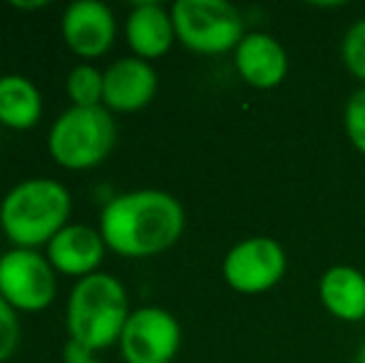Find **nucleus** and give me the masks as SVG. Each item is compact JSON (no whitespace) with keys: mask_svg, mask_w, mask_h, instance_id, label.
Wrapping results in <instances>:
<instances>
[{"mask_svg":"<svg viewBox=\"0 0 365 363\" xmlns=\"http://www.w3.org/2000/svg\"><path fill=\"white\" fill-rule=\"evenodd\" d=\"M73 197L68 187L50 177L18 182L0 202V229L18 249L48 247L68 227Z\"/></svg>","mask_w":365,"mask_h":363,"instance_id":"2","label":"nucleus"},{"mask_svg":"<svg viewBox=\"0 0 365 363\" xmlns=\"http://www.w3.org/2000/svg\"><path fill=\"white\" fill-rule=\"evenodd\" d=\"M105 239L100 229L87 224H68L60 229L48 244V262L58 274L75 276L77 281L97 274V267L105 259Z\"/></svg>","mask_w":365,"mask_h":363,"instance_id":"12","label":"nucleus"},{"mask_svg":"<svg viewBox=\"0 0 365 363\" xmlns=\"http://www.w3.org/2000/svg\"><path fill=\"white\" fill-rule=\"evenodd\" d=\"M18 344H20L18 311L0 296V363H5L15 354Z\"/></svg>","mask_w":365,"mask_h":363,"instance_id":"19","label":"nucleus"},{"mask_svg":"<svg viewBox=\"0 0 365 363\" xmlns=\"http://www.w3.org/2000/svg\"><path fill=\"white\" fill-rule=\"evenodd\" d=\"M241 80L256 90H274L289 75V53L269 33H249L234 50Z\"/></svg>","mask_w":365,"mask_h":363,"instance_id":"11","label":"nucleus"},{"mask_svg":"<svg viewBox=\"0 0 365 363\" xmlns=\"http://www.w3.org/2000/svg\"><path fill=\"white\" fill-rule=\"evenodd\" d=\"M184 224V207L162 189L117 194L100 214V234L107 249L125 259H147L172 249Z\"/></svg>","mask_w":365,"mask_h":363,"instance_id":"1","label":"nucleus"},{"mask_svg":"<svg viewBox=\"0 0 365 363\" xmlns=\"http://www.w3.org/2000/svg\"><path fill=\"white\" fill-rule=\"evenodd\" d=\"M82 363H100L97 359H87V361H82Z\"/></svg>","mask_w":365,"mask_h":363,"instance_id":"22","label":"nucleus"},{"mask_svg":"<svg viewBox=\"0 0 365 363\" xmlns=\"http://www.w3.org/2000/svg\"><path fill=\"white\" fill-rule=\"evenodd\" d=\"M159 88L157 70L140 58H120L105 70L102 105L115 112H137L154 100Z\"/></svg>","mask_w":365,"mask_h":363,"instance_id":"10","label":"nucleus"},{"mask_svg":"<svg viewBox=\"0 0 365 363\" xmlns=\"http://www.w3.org/2000/svg\"><path fill=\"white\" fill-rule=\"evenodd\" d=\"M130 314V299L122 281L112 274L97 272L73 286L65 309V326L70 341L97 354L112 344H120Z\"/></svg>","mask_w":365,"mask_h":363,"instance_id":"3","label":"nucleus"},{"mask_svg":"<svg viewBox=\"0 0 365 363\" xmlns=\"http://www.w3.org/2000/svg\"><path fill=\"white\" fill-rule=\"evenodd\" d=\"M318 299L331 316L358 324L365 319V274L346 264L331 267L321 276Z\"/></svg>","mask_w":365,"mask_h":363,"instance_id":"14","label":"nucleus"},{"mask_svg":"<svg viewBox=\"0 0 365 363\" xmlns=\"http://www.w3.org/2000/svg\"><path fill=\"white\" fill-rule=\"evenodd\" d=\"M356 363H365V344L358 349V354H356Z\"/></svg>","mask_w":365,"mask_h":363,"instance_id":"21","label":"nucleus"},{"mask_svg":"<svg viewBox=\"0 0 365 363\" xmlns=\"http://www.w3.org/2000/svg\"><path fill=\"white\" fill-rule=\"evenodd\" d=\"M65 90L73 107H100L105 97V73H100L95 65H77L70 70Z\"/></svg>","mask_w":365,"mask_h":363,"instance_id":"16","label":"nucleus"},{"mask_svg":"<svg viewBox=\"0 0 365 363\" xmlns=\"http://www.w3.org/2000/svg\"><path fill=\"white\" fill-rule=\"evenodd\" d=\"M343 127H346V135L351 140V145L361 155H365V88L356 90L351 95V100L346 102Z\"/></svg>","mask_w":365,"mask_h":363,"instance_id":"18","label":"nucleus"},{"mask_svg":"<svg viewBox=\"0 0 365 363\" xmlns=\"http://www.w3.org/2000/svg\"><path fill=\"white\" fill-rule=\"evenodd\" d=\"M182 346V326L162 306H142L127 319L120 351L127 363H172Z\"/></svg>","mask_w":365,"mask_h":363,"instance_id":"7","label":"nucleus"},{"mask_svg":"<svg viewBox=\"0 0 365 363\" xmlns=\"http://www.w3.org/2000/svg\"><path fill=\"white\" fill-rule=\"evenodd\" d=\"M55 274L53 264L38 249L13 247L0 257V296L15 311H43L58 294Z\"/></svg>","mask_w":365,"mask_h":363,"instance_id":"6","label":"nucleus"},{"mask_svg":"<svg viewBox=\"0 0 365 363\" xmlns=\"http://www.w3.org/2000/svg\"><path fill=\"white\" fill-rule=\"evenodd\" d=\"M15 8H28V10H33V8H45L48 3H13Z\"/></svg>","mask_w":365,"mask_h":363,"instance_id":"20","label":"nucleus"},{"mask_svg":"<svg viewBox=\"0 0 365 363\" xmlns=\"http://www.w3.org/2000/svg\"><path fill=\"white\" fill-rule=\"evenodd\" d=\"M117 145V125L112 112L100 107H70L53 122L48 152L55 165L82 172L102 165Z\"/></svg>","mask_w":365,"mask_h":363,"instance_id":"4","label":"nucleus"},{"mask_svg":"<svg viewBox=\"0 0 365 363\" xmlns=\"http://www.w3.org/2000/svg\"><path fill=\"white\" fill-rule=\"evenodd\" d=\"M117 38V20L100 0H77L63 13V40L80 58H100Z\"/></svg>","mask_w":365,"mask_h":363,"instance_id":"9","label":"nucleus"},{"mask_svg":"<svg viewBox=\"0 0 365 363\" xmlns=\"http://www.w3.org/2000/svg\"><path fill=\"white\" fill-rule=\"evenodd\" d=\"M286 252L271 237H249L229 249L221 272L239 294H264L286 274Z\"/></svg>","mask_w":365,"mask_h":363,"instance_id":"8","label":"nucleus"},{"mask_svg":"<svg viewBox=\"0 0 365 363\" xmlns=\"http://www.w3.org/2000/svg\"><path fill=\"white\" fill-rule=\"evenodd\" d=\"M341 55L348 73L365 83V18L353 23L348 33L343 35Z\"/></svg>","mask_w":365,"mask_h":363,"instance_id":"17","label":"nucleus"},{"mask_svg":"<svg viewBox=\"0 0 365 363\" xmlns=\"http://www.w3.org/2000/svg\"><path fill=\"white\" fill-rule=\"evenodd\" d=\"M43 115V95L33 80L23 75L0 78V125L10 130H30Z\"/></svg>","mask_w":365,"mask_h":363,"instance_id":"15","label":"nucleus"},{"mask_svg":"<svg viewBox=\"0 0 365 363\" xmlns=\"http://www.w3.org/2000/svg\"><path fill=\"white\" fill-rule=\"evenodd\" d=\"M172 20L179 43L199 55H224L246 38L244 18L226 0H177Z\"/></svg>","mask_w":365,"mask_h":363,"instance_id":"5","label":"nucleus"},{"mask_svg":"<svg viewBox=\"0 0 365 363\" xmlns=\"http://www.w3.org/2000/svg\"><path fill=\"white\" fill-rule=\"evenodd\" d=\"M127 45L132 48L135 58L140 60H157L172 50L177 40L172 10L159 3H140L132 8L125 23Z\"/></svg>","mask_w":365,"mask_h":363,"instance_id":"13","label":"nucleus"}]
</instances>
